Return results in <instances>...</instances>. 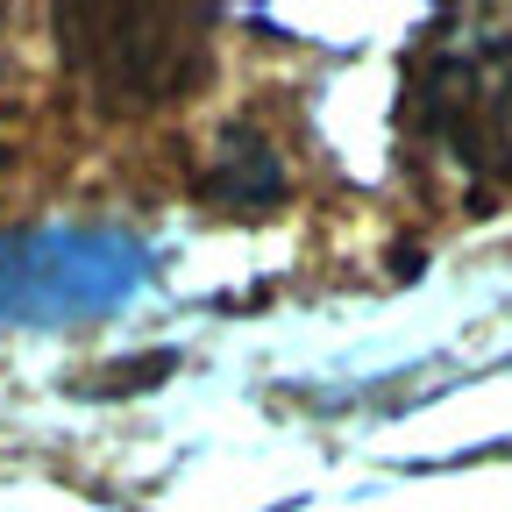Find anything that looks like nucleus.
I'll use <instances>...</instances> for the list:
<instances>
[{"mask_svg":"<svg viewBox=\"0 0 512 512\" xmlns=\"http://www.w3.org/2000/svg\"><path fill=\"white\" fill-rule=\"evenodd\" d=\"M399 121L456 178H512V8H448L406 57Z\"/></svg>","mask_w":512,"mask_h":512,"instance_id":"obj_1","label":"nucleus"},{"mask_svg":"<svg viewBox=\"0 0 512 512\" xmlns=\"http://www.w3.org/2000/svg\"><path fill=\"white\" fill-rule=\"evenodd\" d=\"M150 278V249L128 228H15L0 235V320L72 328L128 306Z\"/></svg>","mask_w":512,"mask_h":512,"instance_id":"obj_2","label":"nucleus"},{"mask_svg":"<svg viewBox=\"0 0 512 512\" xmlns=\"http://www.w3.org/2000/svg\"><path fill=\"white\" fill-rule=\"evenodd\" d=\"M214 8H64L57 43L107 107H171L207 79Z\"/></svg>","mask_w":512,"mask_h":512,"instance_id":"obj_3","label":"nucleus"},{"mask_svg":"<svg viewBox=\"0 0 512 512\" xmlns=\"http://www.w3.org/2000/svg\"><path fill=\"white\" fill-rule=\"evenodd\" d=\"M207 200L235 214H264L285 200V157L264 128H228L214 164H207Z\"/></svg>","mask_w":512,"mask_h":512,"instance_id":"obj_4","label":"nucleus"}]
</instances>
